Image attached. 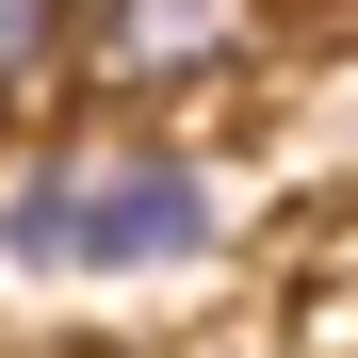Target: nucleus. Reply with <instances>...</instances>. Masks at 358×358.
Masks as SVG:
<instances>
[{
  "label": "nucleus",
  "mask_w": 358,
  "mask_h": 358,
  "mask_svg": "<svg viewBox=\"0 0 358 358\" xmlns=\"http://www.w3.org/2000/svg\"><path fill=\"white\" fill-rule=\"evenodd\" d=\"M49 49H66V0H0V98H17Z\"/></svg>",
  "instance_id": "3"
},
{
  "label": "nucleus",
  "mask_w": 358,
  "mask_h": 358,
  "mask_svg": "<svg viewBox=\"0 0 358 358\" xmlns=\"http://www.w3.org/2000/svg\"><path fill=\"white\" fill-rule=\"evenodd\" d=\"M0 245L33 277H147V261L212 245V179L163 163V147H82V163H33L0 196Z\"/></svg>",
  "instance_id": "1"
},
{
  "label": "nucleus",
  "mask_w": 358,
  "mask_h": 358,
  "mask_svg": "<svg viewBox=\"0 0 358 358\" xmlns=\"http://www.w3.org/2000/svg\"><path fill=\"white\" fill-rule=\"evenodd\" d=\"M98 66L114 82H212V66H245V0H98Z\"/></svg>",
  "instance_id": "2"
}]
</instances>
